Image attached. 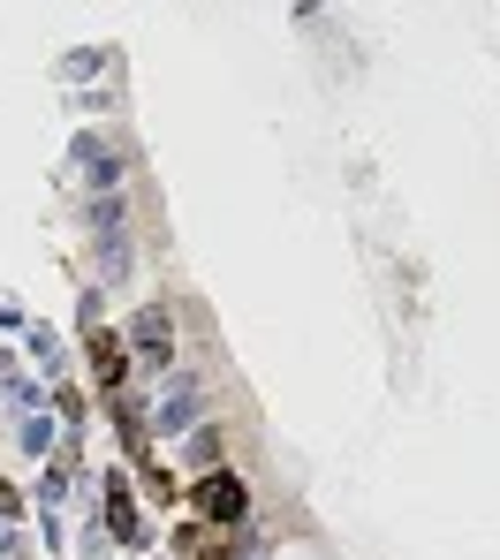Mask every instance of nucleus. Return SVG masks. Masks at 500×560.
Returning a JSON list of instances; mask_svg holds the SVG:
<instances>
[{"label": "nucleus", "mask_w": 500, "mask_h": 560, "mask_svg": "<svg viewBox=\"0 0 500 560\" xmlns=\"http://www.w3.org/2000/svg\"><path fill=\"white\" fill-rule=\"evenodd\" d=\"M107 531H114L122 546H137V538H145V523H137V500H130V485H122V477H107Z\"/></svg>", "instance_id": "4"}, {"label": "nucleus", "mask_w": 500, "mask_h": 560, "mask_svg": "<svg viewBox=\"0 0 500 560\" xmlns=\"http://www.w3.org/2000/svg\"><path fill=\"white\" fill-rule=\"evenodd\" d=\"M190 560H235V531H197Z\"/></svg>", "instance_id": "6"}, {"label": "nucleus", "mask_w": 500, "mask_h": 560, "mask_svg": "<svg viewBox=\"0 0 500 560\" xmlns=\"http://www.w3.org/2000/svg\"><path fill=\"white\" fill-rule=\"evenodd\" d=\"M84 364H92V379H99L107 394H122V379H130V341H122L114 326H92V333H84Z\"/></svg>", "instance_id": "2"}, {"label": "nucleus", "mask_w": 500, "mask_h": 560, "mask_svg": "<svg viewBox=\"0 0 500 560\" xmlns=\"http://www.w3.org/2000/svg\"><path fill=\"white\" fill-rule=\"evenodd\" d=\"M122 341H130V349H145V356H174V318H167L160 303H153V311H137V326H130V333H122Z\"/></svg>", "instance_id": "3"}, {"label": "nucleus", "mask_w": 500, "mask_h": 560, "mask_svg": "<svg viewBox=\"0 0 500 560\" xmlns=\"http://www.w3.org/2000/svg\"><path fill=\"white\" fill-rule=\"evenodd\" d=\"M137 477H145V492H153L160 508H167V500H174V492H182V485H174V470H167L160 454H153V462H137Z\"/></svg>", "instance_id": "5"}, {"label": "nucleus", "mask_w": 500, "mask_h": 560, "mask_svg": "<svg viewBox=\"0 0 500 560\" xmlns=\"http://www.w3.org/2000/svg\"><path fill=\"white\" fill-rule=\"evenodd\" d=\"M190 508H197V523H205V531H235V523L251 515V485H243L235 470H212V477H197V485H190Z\"/></svg>", "instance_id": "1"}]
</instances>
